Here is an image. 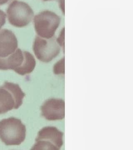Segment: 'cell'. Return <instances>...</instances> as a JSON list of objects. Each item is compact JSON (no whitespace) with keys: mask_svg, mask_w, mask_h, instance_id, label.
I'll list each match as a JSON object with an SVG mask.
<instances>
[{"mask_svg":"<svg viewBox=\"0 0 133 150\" xmlns=\"http://www.w3.org/2000/svg\"><path fill=\"white\" fill-rule=\"evenodd\" d=\"M17 38L11 30H0V58H4L13 54L18 48Z\"/></svg>","mask_w":133,"mask_h":150,"instance_id":"obj_9","label":"cell"},{"mask_svg":"<svg viewBox=\"0 0 133 150\" xmlns=\"http://www.w3.org/2000/svg\"><path fill=\"white\" fill-rule=\"evenodd\" d=\"M9 22L15 27L27 26L32 21L34 13L27 5L21 2L13 3L7 11Z\"/></svg>","mask_w":133,"mask_h":150,"instance_id":"obj_7","label":"cell"},{"mask_svg":"<svg viewBox=\"0 0 133 150\" xmlns=\"http://www.w3.org/2000/svg\"><path fill=\"white\" fill-rule=\"evenodd\" d=\"M53 71L56 75L64 74V59L56 63L53 68Z\"/></svg>","mask_w":133,"mask_h":150,"instance_id":"obj_10","label":"cell"},{"mask_svg":"<svg viewBox=\"0 0 133 150\" xmlns=\"http://www.w3.org/2000/svg\"><path fill=\"white\" fill-rule=\"evenodd\" d=\"M26 131L20 119L10 117L0 121V139L6 146L20 145L25 139Z\"/></svg>","mask_w":133,"mask_h":150,"instance_id":"obj_2","label":"cell"},{"mask_svg":"<svg viewBox=\"0 0 133 150\" xmlns=\"http://www.w3.org/2000/svg\"><path fill=\"white\" fill-rule=\"evenodd\" d=\"M63 133L53 126H47L38 132L32 150H59L63 144Z\"/></svg>","mask_w":133,"mask_h":150,"instance_id":"obj_4","label":"cell"},{"mask_svg":"<svg viewBox=\"0 0 133 150\" xmlns=\"http://www.w3.org/2000/svg\"><path fill=\"white\" fill-rule=\"evenodd\" d=\"M56 40L60 46H62V47L63 46L64 44V28L61 33V34H60L58 39Z\"/></svg>","mask_w":133,"mask_h":150,"instance_id":"obj_12","label":"cell"},{"mask_svg":"<svg viewBox=\"0 0 133 150\" xmlns=\"http://www.w3.org/2000/svg\"><path fill=\"white\" fill-rule=\"evenodd\" d=\"M61 20L60 16L50 11H44L35 16L33 22L37 35L45 39L53 37Z\"/></svg>","mask_w":133,"mask_h":150,"instance_id":"obj_5","label":"cell"},{"mask_svg":"<svg viewBox=\"0 0 133 150\" xmlns=\"http://www.w3.org/2000/svg\"><path fill=\"white\" fill-rule=\"evenodd\" d=\"M41 110L42 116L46 120H62L65 116V101L58 98L48 99L41 106Z\"/></svg>","mask_w":133,"mask_h":150,"instance_id":"obj_8","label":"cell"},{"mask_svg":"<svg viewBox=\"0 0 133 150\" xmlns=\"http://www.w3.org/2000/svg\"><path fill=\"white\" fill-rule=\"evenodd\" d=\"M6 22V14L0 10V29L4 25Z\"/></svg>","mask_w":133,"mask_h":150,"instance_id":"obj_11","label":"cell"},{"mask_svg":"<svg viewBox=\"0 0 133 150\" xmlns=\"http://www.w3.org/2000/svg\"><path fill=\"white\" fill-rule=\"evenodd\" d=\"M36 66L34 56L29 52L20 48L4 58H0V70H13L21 76L33 71Z\"/></svg>","mask_w":133,"mask_h":150,"instance_id":"obj_1","label":"cell"},{"mask_svg":"<svg viewBox=\"0 0 133 150\" xmlns=\"http://www.w3.org/2000/svg\"><path fill=\"white\" fill-rule=\"evenodd\" d=\"M25 94L18 84L6 81L0 87V114L21 106Z\"/></svg>","mask_w":133,"mask_h":150,"instance_id":"obj_3","label":"cell"},{"mask_svg":"<svg viewBox=\"0 0 133 150\" xmlns=\"http://www.w3.org/2000/svg\"><path fill=\"white\" fill-rule=\"evenodd\" d=\"M33 51L38 60L48 63L58 55L61 48L54 38L45 39L37 36L33 43Z\"/></svg>","mask_w":133,"mask_h":150,"instance_id":"obj_6","label":"cell"}]
</instances>
